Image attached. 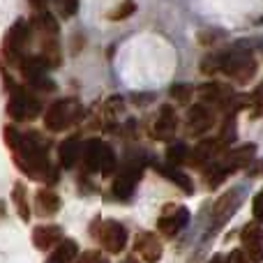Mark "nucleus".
I'll return each instance as SVG.
<instances>
[{"label":"nucleus","instance_id":"38","mask_svg":"<svg viewBox=\"0 0 263 263\" xmlns=\"http://www.w3.org/2000/svg\"><path fill=\"white\" fill-rule=\"evenodd\" d=\"M123 263H136V261H134V259H125Z\"/></svg>","mask_w":263,"mask_h":263},{"label":"nucleus","instance_id":"23","mask_svg":"<svg viewBox=\"0 0 263 263\" xmlns=\"http://www.w3.org/2000/svg\"><path fill=\"white\" fill-rule=\"evenodd\" d=\"M12 201L16 205V213L23 222H30V205H28V190L23 182H16L12 187Z\"/></svg>","mask_w":263,"mask_h":263},{"label":"nucleus","instance_id":"1","mask_svg":"<svg viewBox=\"0 0 263 263\" xmlns=\"http://www.w3.org/2000/svg\"><path fill=\"white\" fill-rule=\"evenodd\" d=\"M5 143L12 150L14 164L26 176L42 182L55 180V168L51 166L49 153H46L49 145L37 132H18L16 127L9 125V127H5Z\"/></svg>","mask_w":263,"mask_h":263},{"label":"nucleus","instance_id":"17","mask_svg":"<svg viewBox=\"0 0 263 263\" xmlns=\"http://www.w3.org/2000/svg\"><path fill=\"white\" fill-rule=\"evenodd\" d=\"M104 148H106V143L100 139H88L86 143H83V155H81L83 171H88V173L100 171L102 157H104Z\"/></svg>","mask_w":263,"mask_h":263},{"label":"nucleus","instance_id":"20","mask_svg":"<svg viewBox=\"0 0 263 263\" xmlns=\"http://www.w3.org/2000/svg\"><path fill=\"white\" fill-rule=\"evenodd\" d=\"M58 210H60V196L55 194L53 190L42 187V190L35 192V213L40 215V217H51V215H55Z\"/></svg>","mask_w":263,"mask_h":263},{"label":"nucleus","instance_id":"31","mask_svg":"<svg viewBox=\"0 0 263 263\" xmlns=\"http://www.w3.org/2000/svg\"><path fill=\"white\" fill-rule=\"evenodd\" d=\"M74 263H106V259L102 256V252H95V250H88L83 252L81 256H79Z\"/></svg>","mask_w":263,"mask_h":263},{"label":"nucleus","instance_id":"25","mask_svg":"<svg viewBox=\"0 0 263 263\" xmlns=\"http://www.w3.org/2000/svg\"><path fill=\"white\" fill-rule=\"evenodd\" d=\"M238 136V129H236V114H227V120L222 125V134H219V143L227 148L229 143H233Z\"/></svg>","mask_w":263,"mask_h":263},{"label":"nucleus","instance_id":"15","mask_svg":"<svg viewBox=\"0 0 263 263\" xmlns=\"http://www.w3.org/2000/svg\"><path fill=\"white\" fill-rule=\"evenodd\" d=\"M196 92H199V97L205 104H215V106H222V109H227L229 102L236 95V92L229 86H224V83H205V86H199Z\"/></svg>","mask_w":263,"mask_h":263},{"label":"nucleus","instance_id":"10","mask_svg":"<svg viewBox=\"0 0 263 263\" xmlns=\"http://www.w3.org/2000/svg\"><path fill=\"white\" fill-rule=\"evenodd\" d=\"M97 238H100L102 247H104L109 254H120V252L125 250V245H127V231H125V227L120 222H116V219L102 222Z\"/></svg>","mask_w":263,"mask_h":263},{"label":"nucleus","instance_id":"4","mask_svg":"<svg viewBox=\"0 0 263 263\" xmlns=\"http://www.w3.org/2000/svg\"><path fill=\"white\" fill-rule=\"evenodd\" d=\"M81 114H83V106L79 100H58L49 106L44 116V123H46V129L51 132H65L67 127L77 125L81 120Z\"/></svg>","mask_w":263,"mask_h":263},{"label":"nucleus","instance_id":"8","mask_svg":"<svg viewBox=\"0 0 263 263\" xmlns=\"http://www.w3.org/2000/svg\"><path fill=\"white\" fill-rule=\"evenodd\" d=\"M141 171H143V159L132 155L127 162H125L123 171L116 176V180H114V194L120 196V199H129V196L134 194L136 185H139Z\"/></svg>","mask_w":263,"mask_h":263},{"label":"nucleus","instance_id":"36","mask_svg":"<svg viewBox=\"0 0 263 263\" xmlns=\"http://www.w3.org/2000/svg\"><path fill=\"white\" fill-rule=\"evenodd\" d=\"M208 263H222V259H219V256H213V259H210Z\"/></svg>","mask_w":263,"mask_h":263},{"label":"nucleus","instance_id":"18","mask_svg":"<svg viewBox=\"0 0 263 263\" xmlns=\"http://www.w3.org/2000/svg\"><path fill=\"white\" fill-rule=\"evenodd\" d=\"M63 240V229L58 224H42V227L32 229V242L37 250H51L53 245Z\"/></svg>","mask_w":263,"mask_h":263},{"label":"nucleus","instance_id":"28","mask_svg":"<svg viewBox=\"0 0 263 263\" xmlns=\"http://www.w3.org/2000/svg\"><path fill=\"white\" fill-rule=\"evenodd\" d=\"M134 9H136L134 0H125V3H120V7H118V9H114V12L109 14V18H114V21H120V18H127L129 14H134Z\"/></svg>","mask_w":263,"mask_h":263},{"label":"nucleus","instance_id":"7","mask_svg":"<svg viewBox=\"0 0 263 263\" xmlns=\"http://www.w3.org/2000/svg\"><path fill=\"white\" fill-rule=\"evenodd\" d=\"M242 199H245L242 187H231L229 192H224L213 205V229H222L238 213V208L242 205Z\"/></svg>","mask_w":263,"mask_h":263},{"label":"nucleus","instance_id":"12","mask_svg":"<svg viewBox=\"0 0 263 263\" xmlns=\"http://www.w3.org/2000/svg\"><path fill=\"white\" fill-rule=\"evenodd\" d=\"M215 125V111L208 104H194L187 114V132L190 136H201Z\"/></svg>","mask_w":263,"mask_h":263},{"label":"nucleus","instance_id":"27","mask_svg":"<svg viewBox=\"0 0 263 263\" xmlns=\"http://www.w3.org/2000/svg\"><path fill=\"white\" fill-rule=\"evenodd\" d=\"M114 171H116V155H114V150L106 145V148H104V157H102L100 173H104V176H111Z\"/></svg>","mask_w":263,"mask_h":263},{"label":"nucleus","instance_id":"21","mask_svg":"<svg viewBox=\"0 0 263 263\" xmlns=\"http://www.w3.org/2000/svg\"><path fill=\"white\" fill-rule=\"evenodd\" d=\"M155 171H159L162 176H166L168 180H171L173 185L180 187L185 194H192V192H194V185H192V180L178 166H171V164H155Z\"/></svg>","mask_w":263,"mask_h":263},{"label":"nucleus","instance_id":"26","mask_svg":"<svg viewBox=\"0 0 263 263\" xmlns=\"http://www.w3.org/2000/svg\"><path fill=\"white\" fill-rule=\"evenodd\" d=\"M192 95H194V88L187 86V83H176V86L171 88V97L176 102H180V104H187V102L192 100Z\"/></svg>","mask_w":263,"mask_h":263},{"label":"nucleus","instance_id":"9","mask_svg":"<svg viewBox=\"0 0 263 263\" xmlns=\"http://www.w3.org/2000/svg\"><path fill=\"white\" fill-rule=\"evenodd\" d=\"M187 222H190V210L185 205L168 203L162 208V215L157 219V229H159V233L173 238L178 231H182L187 227Z\"/></svg>","mask_w":263,"mask_h":263},{"label":"nucleus","instance_id":"5","mask_svg":"<svg viewBox=\"0 0 263 263\" xmlns=\"http://www.w3.org/2000/svg\"><path fill=\"white\" fill-rule=\"evenodd\" d=\"M7 114L12 120L26 123V120H35L42 114V104L30 90H26L21 86H12L7 100Z\"/></svg>","mask_w":263,"mask_h":263},{"label":"nucleus","instance_id":"32","mask_svg":"<svg viewBox=\"0 0 263 263\" xmlns=\"http://www.w3.org/2000/svg\"><path fill=\"white\" fill-rule=\"evenodd\" d=\"M252 213H254V219L259 224H263V187L256 192L254 196V203H252Z\"/></svg>","mask_w":263,"mask_h":263},{"label":"nucleus","instance_id":"14","mask_svg":"<svg viewBox=\"0 0 263 263\" xmlns=\"http://www.w3.org/2000/svg\"><path fill=\"white\" fill-rule=\"evenodd\" d=\"M222 150H224V145L219 143V139H203V141H199V145H196L194 153L190 155V159L194 166L205 168L222 155Z\"/></svg>","mask_w":263,"mask_h":263},{"label":"nucleus","instance_id":"34","mask_svg":"<svg viewBox=\"0 0 263 263\" xmlns=\"http://www.w3.org/2000/svg\"><path fill=\"white\" fill-rule=\"evenodd\" d=\"M28 3H30V5H32V7H37V9H44L46 0H28Z\"/></svg>","mask_w":263,"mask_h":263},{"label":"nucleus","instance_id":"16","mask_svg":"<svg viewBox=\"0 0 263 263\" xmlns=\"http://www.w3.org/2000/svg\"><path fill=\"white\" fill-rule=\"evenodd\" d=\"M136 254L141 256L145 263H157L162 259V242L155 233L150 231H141L139 238H136Z\"/></svg>","mask_w":263,"mask_h":263},{"label":"nucleus","instance_id":"2","mask_svg":"<svg viewBox=\"0 0 263 263\" xmlns=\"http://www.w3.org/2000/svg\"><path fill=\"white\" fill-rule=\"evenodd\" d=\"M222 72L231 77L236 83H250L256 74V60L252 49H247L245 44H238L231 51L222 53Z\"/></svg>","mask_w":263,"mask_h":263},{"label":"nucleus","instance_id":"35","mask_svg":"<svg viewBox=\"0 0 263 263\" xmlns=\"http://www.w3.org/2000/svg\"><path fill=\"white\" fill-rule=\"evenodd\" d=\"M3 217H5V203L0 201V219H3Z\"/></svg>","mask_w":263,"mask_h":263},{"label":"nucleus","instance_id":"3","mask_svg":"<svg viewBox=\"0 0 263 263\" xmlns=\"http://www.w3.org/2000/svg\"><path fill=\"white\" fill-rule=\"evenodd\" d=\"M28 42H30V23L26 18H18L14 21V26L7 30L3 42V58L7 60L9 65L18 67L26 58V49H28Z\"/></svg>","mask_w":263,"mask_h":263},{"label":"nucleus","instance_id":"19","mask_svg":"<svg viewBox=\"0 0 263 263\" xmlns=\"http://www.w3.org/2000/svg\"><path fill=\"white\" fill-rule=\"evenodd\" d=\"M81 155H83V143H81L79 136H69V139H65L58 148L60 164H63L65 168L77 166V164L81 162Z\"/></svg>","mask_w":263,"mask_h":263},{"label":"nucleus","instance_id":"13","mask_svg":"<svg viewBox=\"0 0 263 263\" xmlns=\"http://www.w3.org/2000/svg\"><path fill=\"white\" fill-rule=\"evenodd\" d=\"M153 132L159 141H173V136H176V132H178V116L171 104H162V109L157 111Z\"/></svg>","mask_w":263,"mask_h":263},{"label":"nucleus","instance_id":"29","mask_svg":"<svg viewBox=\"0 0 263 263\" xmlns=\"http://www.w3.org/2000/svg\"><path fill=\"white\" fill-rule=\"evenodd\" d=\"M203 72H205V74H217V72H222V53L205 58V60H203Z\"/></svg>","mask_w":263,"mask_h":263},{"label":"nucleus","instance_id":"11","mask_svg":"<svg viewBox=\"0 0 263 263\" xmlns=\"http://www.w3.org/2000/svg\"><path fill=\"white\" fill-rule=\"evenodd\" d=\"M240 240H242V250L247 252L252 263H263V229L256 219L250 222L247 227H242Z\"/></svg>","mask_w":263,"mask_h":263},{"label":"nucleus","instance_id":"6","mask_svg":"<svg viewBox=\"0 0 263 263\" xmlns=\"http://www.w3.org/2000/svg\"><path fill=\"white\" fill-rule=\"evenodd\" d=\"M18 69L30 88H37V90H53L55 88V83L49 79V65L44 63L42 55H26Z\"/></svg>","mask_w":263,"mask_h":263},{"label":"nucleus","instance_id":"30","mask_svg":"<svg viewBox=\"0 0 263 263\" xmlns=\"http://www.w3.org/2000/svg\"><path fill=\"white\" fill-rule=\"evenodd\" d=\"M58 7H60V14L65 18H69L79 12V0H58Z\"/></svg>","mask_w":263,"mask_h":263},{"label":"nucleus","instance_id":"24","mask_svg":"<svg viewBox=\"0 0 263 263\" xmlns=\"http://www.w3.org/2000/svg\"><path fill=\"white\" fill-rule=\"evenodd\" d=\"M190 159V148H187L185 143H171L166 148V164H171V166H180L182 162H187Z\"/></svg>","mask_w":263,"mask_h":263},{"label":"nucleus","instance_id":"33","mask_svg":"<svg viewBox=\"0 0 263 263\" xmlns=\"http://www.w3.org/2000/svg\"><path fill=\"white\" fill-rule=\"evenodd\" d=\"M227 263H252V259L247 256V252H245V250H233L231 254H229Z\"/></svg>","mask_w":263,"mask_h":263},{"label":"nucleus","instance_id":"22","mask_svg":"<svg viewBox=\"0 0 263 263\" xmlns=\"http://www.w3.org/2000/svg\"><path fill=\"white\" fill-rule=\"evenodd\" d=\"M77 256H79L77 240H60L58 247H53V252L46 259V263H72Z\"/></svg>","mask_w":263,"mask_h":263},{"label":"nucleus","instance_id":"37","mask_svg":"<svg viewBox=\"0 0 263 263\" xmlns=\"http://www.w3.org/2000/svg\"><path fill=\"white\" fill-rule=\"evenodd\" d=\"M259 95L263 97V81H261V86H259Z\"/></svg>","mask_w":263,"mask_h":263}]
</instances>
